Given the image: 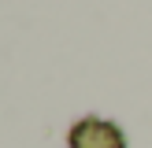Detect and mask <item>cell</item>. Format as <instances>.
I'll return each mask as SVG.
<instances>
[{"mask_svg": "<svg viewBox=\"0 0 152 148\" xmlns=\"http://www.w3.org/2000/svg\"><path fill=\"white\" fill-rule=\"evenodd\" d=\"M67 148H126V133L119 122L100 115H82L67 130Z\"/></svg>", "mask_w": 152, "mask_h": 148, "instance_id": "obj_1", "label": "cell"}]
</instances>
